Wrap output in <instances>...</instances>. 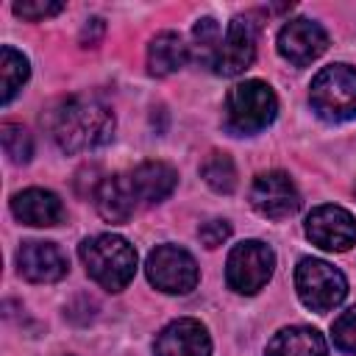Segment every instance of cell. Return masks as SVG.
Instances as JSON below:
<instances>
[{
    "label": "cell",
    "mask_w": 356,
    "mask_h": 356,
    "mask_svg": "<svg viewBox=\"0 0 356 356\" xmlns=\"http://www.w3.org/2000/svg\"><path fill=\"white\" fill-rule=\"evenodd\" d=\"M250 203L261 217L270 220H286L298 211L300 206V195L292 184V178L281 170H270V172H259L253 178L250 186Z\"/></svg>",
    "instance_id": "cell-9"
},
{
    "label": "cell",
    "mask_w": 356,
    "mask_h": 356,
    "mask_svg": "<svg viewBox=\"0 0 356 356\" xmlns=\"http://www.w3.org/2000/svg\"><path fill=\"white\" fill-rule=\"evenodd\" d=\"M128 181L136 195V203L153 206L172 195V189L178 184V172L164 161H145L128 172Z\"/></svg>",
    "instance_id": "cell-14"
},
{
    "label": "cell",
    "mask_w": 356,
    "mask_h": 356,
    "mask_svg": "<svg viewBox=\"0 0 356 356\" xmlns=\"http://www.w3.org/2000/svg\"><path fill=\"white\" fill-rule=\"evenodd\" d=\"M17 267L19 275L33 284H53L67 275V256L53 242H22L17 250Z\"/></svg>",
    "instance_id": "cell-12"
},
{
    "label": "cell",
    "mask_w": 356,
    "mask_h": 356,
    "mask_svg": "<svg viewBox=\"0 0 356 356\" xmlns=\"http://www.w3.org/2000/svg\"><path fill=\"white\" fill-rule=\"evenodd\" d=\"M189 58V44H184V39L172 31H164V33H156L147 44V70L150 75H172L178 72Z\"/></svg>",
    "instance_id": "cell-18"
},
{
    "label": "cell",
    "mask_w": 356,
    "mask_h": 356,
    "mask_svg": "<svg viewBox=\"0 0 356 356\" xmlns=\"http://www.w3.org/2000/svg\"><path fill=\"white\" fill-rule=\"evenodd\" d=\"M209 353H211L209 331L192 317L170 323L156 337V356H209Z\"/></svg>",
    "instance_id": "cell-13"
},
{
    "label": "cell",
    "mask_w": 356,
    "mask_h": 356,
    "mask_svg": "<svg viewBox=\"0 0 356 356\" xmlns=\"http://www.w3.org/2000/svg\"><path fill=\"white\" fill-rule=\"evenodd\" d=\"M103 33V19H89L86 25H83V33H81V42L89 47V44H97V36Z\"/></svg>",
    "instance_id": "cell-26"
},
{
    "label": "cell",
    "mask_w": 356,
    "mask_h": 356,
    "mask_svg": "<svg viewBox=\"0 0 356 356\" xmlns=\"http://www.w3.org/2000/svg\"><path fill=\"white\" fill-rule=\"evenodd\" d=\"M325 339L317 328L309 325H292L281 328L267 342V356H325Z\"/></svg>",
    "instance_id": "cell-17"
},
{
    "label": "cell",
    "mask_w": 356,
    "mask_h": 356,
    "mask_svg": "<svg viewBox=\"0 0 356 356\" xmlns=\"http://www.w3.org/2000/svg\"><path fill=\"white\" fill-rule=\"evenodd\" d=\"M256 58V28L253 22H248L245 17H234L225 28V33L220 36L217 53L211 58V70L217 75L234 78L239 72H245Z\"/></svg>",
    "instance_id": "cell-8"
},
{
    "label": "cell",
    "mask_w": 356,
    "mask_h": 356,
    "mask_svg": "<svg viewBox=\"0 0 356 356\" xmlns=\"http://www.w3.org/2000/svg\"><path fill=\"white\" fill-rule=\"evenodd\" d=\"M273 267H275V253L270 250V245L259 239H248L228 253L225 281L239 295H256L270 281Z\"/></svg>",
    "instance_id": "cell-6"
},
{
    "label": "cell",
    "mask_w": 356,
    "mask_h": 356,
    "mask_svg": "<svg viewBox=\"0 0 356 356\" xmlns=\"http://www.w3.org/2000/svg\"><path fill=\"white\" fill-rule=\"evenodd\" d=\"M147 278L156 289L170 295H186L197 284L195 259L178 245H159L147 256Z\"/></svg>",
    "instance_id": "cell-7"
},
{
    "label": "cell",
    "mask_w": 356,
    "mask_h": 356,
    "mask_svg": "<svg viewBox=\"0 0 356 356\" xmlns=\"http://www.w3.org/2000/svg\"><path fill=\"white\" fill-rule=\"evenodd\" d=\"M47 128L56 145L67 153L100 147L114 134V114L106 103L89 95H70L47 114Z\"/></svg>",
    "instance_id": "cell-1"
},
{
    "label": "cell",
    "mask_w": 356,
    "mask_h": 356,
    "mask_svg": "<svg viewBox=\"0 0 356 356\" xmlns=\"http://www.w3.org/2000/svg\"><path fill=\"white\" fill-rule=\"evenodd\" d=\"M11 211L19 222L36 225V228H50L64 220V206L58 195L47 189H25L11 197Z\"/></svg>",
    "instance_id": "cell-15"
},
{
    "label": "cell",
    "mask_w": 356,
    "mask_h": 356,
    "mask_svg": "<svg viewBox=\"0 0 356 356\" xmlns=\"http://www.w3.org/2000/svg\"><path fill=\"white\" fill-rule=\"evenodd\" d=\"M220 25L211 19V17H206V19H200L197 25H195V31H192V47H195V58L200 61V64H206V67H211V58H214V53H217V44H220Z\"/></svg>",
    "instance_id": "cell-22"
},
{
    "label": "cell",
    "mask_w": 356,
    "mask_h": 356,
    "mask_svg": "<svg viewBox=\"0 0 356 356\" xmlns=\"http://www.w3.org/2000/svg\"><path fill=\"white\" fill-rule=\"evenodd\" d=\"M200 175L214 192L228 195L236 186V167H234L231 156H225V153H209L206 161L200 164Z\"/></svg>",
    "instance_id": "cell-20"
},
{
    "label": "cell",
    "mask_w": 356,
    "mask_h": 356,
    "mask_svg": "<svg viewBox=\"0 0 356 356\" xmlns=\"http://www.w3.org/2000/svg\"><path fill=\"white\" fill-rule=\"evenodd\" d=\"M312 108L328 122H345L356 117V70L348 64L323 67L309 89Z\"/></svg>",
    "instance_id": "cell-4"
},
{
    "label": "cell",
    "mask_w": 356,
    "mask_h": 356,
    "mask_svg": "<svg viewBox=\"0 0 356 356\" xmlns=\"http://www.w3.org/2000/svg\"><path fill=\"white\" fill-rule=\"evenodd\" d=\"M81 259L92 281L108 292H120L131 284L136 273V250L128 239L117 234H100L81 245Z\"/></svg>",
    "instance_id": "cell-2"
},
{
    "label": "cell",
    "mask_w": 356,
    "mask_h": 356,
    "mask_svg": "<svg viewBox=\"0 0 356 356\" xmlns=\"http://www.w3.org/2000/svg\"><path fill=\"white\" fill-rule=\"evenodd\" d=\"M0 139H3L6 156H8L14 164L31 161L33 142H31V134H28L22 125H17V122H3V125H0Z\"/></svg>",
    "instance_id": "cell-21"
},
{
    "label": "cell",
    "mask_w": 356,
    "mask_h": 356,
    "mask_svg": "<svg viewBox=\"0 0 356 356\" xmlns=\"http://www.w3.org/2000/svg\"><path fill=\"white\" fill-rule=\"evenodd\" d=\"M306 236L323 250H348L356 242V220L342 206H317L306 217Z\"/></svg>",
    "instance_id": "cell-10"
},
{
    "label": "cell",
    "mask_w": 356,
    "mask_h": 356,
    "mask_svg": "<svg viewBox=\"0 0 356 356\" xmlns=\"http://www.w3.org/2000/svg\"><path fill=\"white\" fill-rule=\"evenodd\" d=\"M295 289L312 312H331L348 295L345 275L323 259H300L295 267Z\"/></svg>",
    "instance_id": "cell-5"
},
{
    "label": "cell",
    "mask_w": 356,
    "mask_h": 356,
    "mask_svg": "<svg viewBox=\"0 0 356 356\" xmlns=\"http://www.w3.org/2000/svg\"><path fill=\"white\" fill-rule=\"evenodd\" d=\"M278 100L264 81H242L225 97V128L236 136H250L275 120Z\"/></svg>",
    "instance_id": "cell-3"
},
{
    "label": "cell",
    "mask_w": 356,
    "mask_h": 356,
    "mask_svg": "<svg viewBox=\"0 0 356 356\" xmlns=\"http://www.w3.org/2000/svg\"><path fill=\"white\" fill-rule=\"evenodd\" d=\"M197 236H200V242L206 248H220L231 236V225L225 220H209V222H203L197 228Z\"/></svg>",
    "instance_id": "cell-25"
},
{
    "label": "cell",
    "mask_w": 356,
    "mask_h": 356,
    "mask_svg": "<svg viewBox=\"0 0 356 356\" xmlns=\"http://www.w3.org/2000/svg\"><path fill=\"white\" fill-rule=\"evenodd\" d=\"M331 334H334V342H337L339 350L356 356V306H350L348 312H342V314L334 320Z\"/></svg>",
    "instance_id": "cell-23"
},
{
    "label": "cell",
    "mask_w": 356,
    "mask_h": 356,
    "mask_svg": "<svg viewBox=\"0 0 356 356\" xmlns=\"http://www.w3.org/2000/svg\"><path fill=\"white\" fill-rule=\"evenodd\" d=\"M31 75V67H28V58L22 53H17L14 47H3L0 50V100L3 103H11L14 95L22 89V83L28 81Z\"/></svg>",
    "instance_id": "cell-19"
},
{
    "label": "cell",
    "mask_w": 356,
    "mask_h": 356,
    "mask_svg": "<svg viewBox=\"0 0 356 356\" xmlns=\"http://www.w3.org/2000/svg\"><path fill=\"white\" fill-rule=\"evenodd\" d=\"M95 206L103 220L108 222H125L136 209V195L131 189L128 175H108L95 189Z\"/></svg>",
    "instance_id": "cell-16"
},
{
    "label": "cell",
    "mask_w": 356,
    "mask_h": 356,
    "mask_svg": "<svg viewBox=\"0 0 356 356\" xmlns=\"http://www.w3.org/2000/svg\"><path fill=\"white\" fill-rule=\"evenodd\" d=\"M61 8H64V3H58V0H25V3H14V14L22 17V19H31V22L56 17Z\"/></svg>",
    "instance_id": "cell-24"
},
{
    "label": "cell",
    "mask_w": 356,
    "mask_h": 356,
    "mask_svg": "<svg viewBox=\"0 0 356 356\" xmlns=\"http://www.w3.org/2000/svg\"><path fill=\"white\" fill-rule=\"evenodd\" d=\"M328 47V33L323 31L320 22L298 17L292 22H286L278 31V53L295 64V67H306L312 64L317 56H323Z\"/></svg>",
    "instance_id": "cell-11"
}]
</instances>
